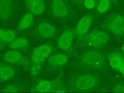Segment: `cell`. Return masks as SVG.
<instances>
[{
	"instance_id": "1",
	"label": "cell",
	"mask_w": 124,
	"mask_h": 93,
	"mask_svg": "<svg viewBox=\"0 0 124 93\" xmlns=\"http://www.w3.org/2000/svg\"><path fill=\"white\" fill-rule=\"evenodd\" d=\"M109 36L105 32L99 30L91 31L81 39L82 42L86 46L98 47L107 43Z\"/></svg>"
},
{
	"instance_id": "2",
	"label": "cell",
	"mask_w": 124,
	"mask_h": 93,
	"mask_svg": "<svg viewBox=\"0 0 124 93\" xmlns=\"http://www.w3.org/2000/svg\"><path fill=\"white\" fill-rule=\"evenodd\" d=\"M83 61L87 66L96 68H101L105 64V60L102 54L99 52L92 51L84 55Z\"/></svg>"
},
{
	"instance_id": "3",
	"label": "cell",
	"mask_w": 124,
	"mask_h": 93,
	"mask_svg": "<svg viewBox=\"0 0 124 93\" xmlns=\"http://www.w3.org/2000/svg\"><path fill=\"white\" fill-rule=\"evenodd\" d=\"M107 28L116 35H122L124 33V18L117 14L110 16L106 23Z\"/></svg>"
},
{
	"instance_id": "4",
	"label": "cell",
	"mask_w": 124,
	"mask_h": 93,
	"mask_svg": "<svg viewBox=\"0 0 124 93\" xmlns=\"http://www.w3.org/2000/svg\"><path fill=\"white\" fill-rule=\"evenodd\" d=\"M108 59L112 67L124 75V57L122 54L118 52H110Z\"/></svg>"
},
{
	"instance_id": "5",
	"label": "cell",
	"mask_w": 124,
	"mask_h": 93,
	"mask_svg": "<svg viewBox=\"0 0 124 93\" xmlns=\"http://www.w3.org/2000/svg\"><path fill=\"white\" fill-rule=\"evenodd\" d=\"M96 79L91 75H85L80 76L76 81V87L81 90L90 89L96 84Z\"/></svg>"
},
{
	"instance_id": "6",
	"label": "cell",
	"mask_w": 124,
	"mask_h": 93,
	"mask_svg": "<svg viewBox=\"0 0 124 93\" xmlns=\"http://www.w3.org/2000/svg\"><path fill=\"white\" fill-rule=\"evenodd\" d=\"M92 20L91 16L88 15L80 19L76 27V33L78 37L81 39L86 35L91 25Z\"/></svg>"
},
{
	"instance_id": "7",
	"label": "cell",
	"mask_w": 124,
	"mask_h": 93,
	"mask_svg": "<svg viewBox=\"0 0 124 93\" xmlns=\"http://www.w3.org/2000/svg\"><path fill=\"white\" fill-rule=\"evenodd\" d=\"M25 5L28 9L34 15L42 14L45 9L43 0H25Z\"/></svg>"
},
{
	"instance_id": "8",
	"label": "cell",
	"mask_w": 124,
	"mask_h": 93,
	"mask_svg": "<svg viewBox=\"0 0 124 93\" xmlns=\"http://www.w3.org/2000/svg\"><path fill=\"white\" fill-rule=\"evenodd\" d=\"M73 39V34L70 30H66L59 38L58 45L60 48L67 50L71 46Z\"/></svg>"
},
{
	"instance_id": "9",
	"label": "cell",
	"mask_w": 124,
	"mask_h": 93,
	"mask_svg": "<svg viewBox=\"0 0 124 93\" xmlns=\"http://www.w3.org/2000/svg\"><path fill=\"white\" fill-rule=\"evenodd\" d=\"M52 7L53 14L57 17H64L68 14L66 5L62 0H54Z\"/></svg>"
},
{
	"instance_id": "10",
	"label": "cell",
	"mask_w": 124,
	"mask_h": 93,
	"mask_svg": "<svg viewBox=\"0 0 124 93\" xmlns=\"http://www.w3.org/2000/svg\"><path fill=\"white\" fill-rule=\"evenodd\" d=\"M39 34L45 38L51 37L55 33V29L54 26L46 22L41 23L38 27Z\"/></svg>"
},
{
	"instance_id": "11",
	"label": "cell",
	"mask_w": 124,
	"mask_h": 93,
	"mask_svg": "<svg viewBox=\"0 0 124 93\" xmlns=\"http://www.w3.org/2000/svg\"><path fill=\"white\" fill-rule=\"evenodd\" d=\"M52 49L51 47L49 45H42L34 49L33 56L45 60L50 54Z\"/></svg>"
},
{
	"instance_id": "12",
	"label": "cell",
	"mask_w": 124,
	"mask_h": 93,
	"mask_svg": "<svg viewBox=\"0 0 124 93\" xmlns=\"http://www.w3.org/2000/svg\"><path fill=\"white\" fill-rule=\"evenodd\" d=\"M12 0H0V16L2 19L9 17L11 10Z\"/></svg>"
},
{
	"instance_id": "13",
	"label": "cell",
	"mask_w": 124,
	"mask_h": 93,
	"mask_svg": "<svg viewBox=\"0 0 124 93\" xmlns=\"http://www.w3.org/2000/svg\"><path fill=\"white\" fill-rule=\"evenodd\" d=\"M68 60L67 56L65 54H59L53 55L48 58V62L54 66H61L66 64Z\"/></svg>"
},
{
	"instance_id": "14",
	"label": "cell",
	"mask_w": 124,
	"mask_h": 93,
	"mask_svg": "<svg viewBox=\"0 0 124 93\" xmlns=\"http://www.w3.org/2000/svg\"><path fill=\"white\" fill-rule=\"evenodd\" d=\"M0 77L1 80L7 81L12 79L15 75L14 69L9 66L0 65Z\"/></svg>"
},
{
	"instance_id": "15",
	"label": "cell",
	"mask_w": 124,
	"mask_h": 93,
	"mask_svg": "<svg viewBox=\"0 0 124 93\" xmlns=\"http://www.w3.org/2000/svg\"><path fill=\"white\" fill-rule=\"evenodd\" d=\"M22 58L19 52L14 51L7 52L4 56V61L11 63H19Z\"/></svg>"
},
{
	"instance_id": "16",
	"label": "cell",
	"mask_w": 124,
	"mask_h": 93,
	"mask_svg": "<svg viewBox=\"0 0 124 93\" xmlns=\"http://www.w3.org/2000/svg\"><path fill=\"white\" fill-rule=\"evenodd\" d=\"M33 20V16L30 13L25 14L20 21L18 25L17 29L18 30L25 29L29 27Z\"/></svg>"
},
{
	"instance_id": "17",
	"label": "cell",
	"mask_w": 124,
	"mask_h": 93,
	"mask_svg": "<svg viewBox=\"0 0 124 93\" xmlns=\"http://www.w3.org/2000/svg\"><path fill=\"white\" fill-rule=\"evenodd\" d=\"M15 35L11 31L1 29L0 30V41L1 43H8L12 41L15 37Z\"/></svg>"
},
{
	"instance_id": "18",
	"label": "cell",
	"mask_w": 124,
	"mask_h": 93,
	"mask_svg": "<svg viewBox=\"0 0 124 93\" xmlns=\"http://www.w3.org/2000/svg\"><path fill=\"white\" fill-rule=\"evenodd\" d=\"M28 42L24 38L19 37L15 39L11 43L10 47L12 49L23 48L27 46Z\"/></svg>"
},
{
	"instance_id": "19",
	"label": "cell",
	"mask_w": 124,
	"mask_h": 93,
	"mask_svg": "<svg viewBox=\"0 0 124 93\" xmlns=\"http://www.w3.org/2000/svg\"><path fill=\"white\" fill-rule=\"evenodd\" d=\"M51 83L50 82L47 80H43L36 85L35 90L37 91L41 92H46L51 89Z\"/></svg>"
},
{
	"instance_id": "20",
	"label": "cell",
	"mask_w": 124,
	"mask_h": 93,
	"mask_svg": "<svg viewBox=\"0 0 124 93\" xmlns=\"http://www.w3.org/2000/svg\"><path fill=\"white\" fill-rule=\"evenodd\" d=\"M109 5L108 0H101L97 7V9L101 13H104L108 9Z\"/></svg>"
},
{
	"instance_id": "21",
	"label": "cell",
	"mask_w": 124,
	"mask_h": 93,
	"mask_svg": "<svg viewBox=\"0 0 124 93\" xmlns=\"http://www.w3.org/2000/svg\"><path fill=\"white\" fill-rule=\"evenodd\" d=\"M17 87L14 85H9L6 87L3 90L5 92L13 93L17 91Z\"/></svg>"
},
{
	"instance_id": "22",
	"label": "cell",
	"mask_w": 124,
	"mask_h": 93,
	"mask_svg": "<svg viewBox=\"0 0 124 93\" xmlns=\"http://www.w3.org/2000/svg\"><path fill=\"white\" fill-rule=\"evenodd\" d=\"M85 5L87 8L91 9L94 7L95 0H85Z\"/></svg>"
},
{
	"instance_id": "23",
	"label": "cell",
	"mask_w": 124,
	"mask_h": 93,
	"mask_svg": "<svg viewBox=\"0 0 124 93\" xmlns=\"http://www.w3.org/2000/svg\"><path fill=\"white\" fill-rule=\"evenodd\" d=\"M114 90V91L116 92H124V86L122 85H117L115 86Z\"/></svg>"
},
{
	"instance_id": "24",
	"label": "cell",
	"mask_w": 124,
	"mask_h": 93,
	"mask_svg": "<svg viewBox=\"0 0 124 93\" xmlns=\"http://www.w3.org/2000/svg\"><path fill=\"white\" fill-rule=\"evenodd\" d=\"M122 49L123 51V52L124 53V43L122 47Z\"/></svg>"
},
{
	"instance_id": "25",
	"label": "cell",
	"mask_w": 124,
	"mask_h": 93,
	"mask_svg": "<svg viewBox=\"0 0 124 93\" xmlns=\"http://www.w3.org/2000/svg\"><path fill=\"white\" fill-rule=\"evenodd\" d=\"M113 0L115 1V0Z\"/></svg>"
}]
</instances>
